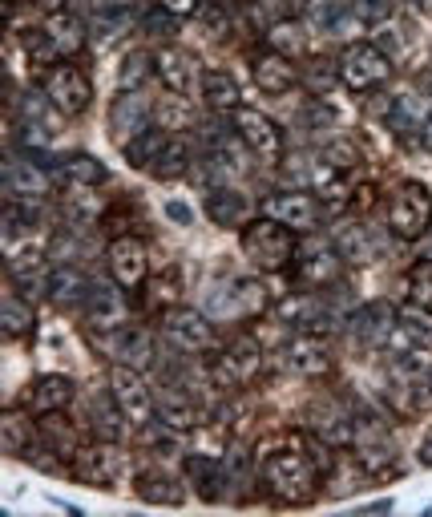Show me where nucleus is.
<instances>
[{
	"label": "nucleus",
	"instance_id": "1",
	"mask_svg": "<svg viewBox=\"0 0 432 517\" xmlns=\"http://www.w3.org/2000/svg\"><path fill=\"white\" fill-rule=\"evenodd\" d=\"M332 469L336 461L328 441L295 433L279 449L263 453L259 477H263V493H271L275 505H311L319 493V477H328Z\"/></svg>",
	"mask_w": 432,
	"mask_h": 517
},
{
	"label": "nucleus",
	"instance_id": "2",
	"mask_svg": "<svg viewBox=\"0 0 432 517\" xmlns=\"http://www.w3.org/2000/svg\"><path fill=\"white\" fill-rule=\"evenodd\" d=\"M243 255L263 271V275H279V271H291L295 263V251H299V235L267 215H255L247 227H243V239H239Z\"/></svg>",
	"mask_w": 432,
	"mask_h": 517
},
{
	"label": "nucleus",
	"instance_id": "3",
	"mask_svg": "<svg viewBox=\"0 0 432 517\" xmlns=\"http://www.w3.org/2000/svg\"><path fill=\"white\" fill-rule=\"evenodd\" d=\"M105 388H110V396L122 408V417L130 421V429H146V425L158 421V392L150 388V380L142 376V368L114 360Z\"/></svg>",
	"mask_w": 432,
	"mask_h": 517
},
{
	"label": "nucleus",
	"instance_id": "4",
	"mask_svg": "<svg viewBox=\"0 0 432 517\" xmlns=\"http://www.w3.org/2000/svg\"><path fill=\"white\" fill-rule=\"evenodd\" d=\"M41 97H45V106L61 118H81L89 114L93 106V81L81 65L73 61H57L53 69L41 73Z\"/></svg>",
	"mask_w": 432,
	"mask_h": 517
},
{
	"label": "nucleus",
	"instance_id": "5",
	"mask_svg": "<svg viewBox=\"0 0 432 517\" xmlns=\"http://www.w3.org/2000/svg\"><path fill=\"white\" fill-rule=\"evenodd\" d=\"M432 227V190L416 178H400L388 194V231L404 243H416Z\"/></svg>",
	"mask_w": 432,
	"mask_h": 517
},
{
	"label": "nucleus",
	"instance_id": "6",
	"mask_svg": "<svg viewBox=\"0 0 432 517\" xmlns=\"http://www.w3.org/2000/svg\"><path fill=\"white\" fill-rule=\"evenodd\" d=\"M336 69H340V85L348 93H376L392 81V53H384L372 41H352L336 57Z\"/></svg>",
	"mask_w": 432,
	"mask_h": 517
},
{
	"label": "nucleus",
	"instance_id": "7",
	"mask_svg": "<svg viewBox=\"0 0 432 517\" xmlns=\"http://www.w3.org/2000/svg\"><path fill=\"white\" fill-rule=\"evenodd\" d=\"M69 477L89 489H118L130 477V457L118 441H93L77 453V461L69 465Z\"/></svg>",
	"mask_w": 432,
	"mask_h": 517
},
{
	"label": "nucleus",
	"instance_id": "8",
	"mask_svg": "<svg viewBox=\"0 0 432 517\" xmlns=\"http://www.w3.org/2000/svg\"><path fill=\"white\" fill-rule=\"evenodd\" d=\"M259 215H267V219L291 227L295 235H315L319 223H323V215H328V206L319 202L315 190L295 186V190H275V194H267L263 206H259Z\"/></svg>",
	"mask_w": 432,
	"mask_h": 517
},
{
	"label": "nucleus",
	"instance_id": "9",
	"mask_svg": "<svg viewBox=\"0 0 432 517\" xmlns=\"http://www.w3.org/2000/svg\"><path fill=\"white\" fill-rule=\"evenodd\" d=\"M231 130L247 146V154L259 158L263 166H283L287 162V142H283V130H279L275 118H267V114H259L251 106H239L231 114Z\"/></svg>",
	"mask_w": 432,
	"mask_h": 517
},
{
	"label": "nucleus",
	"instance_id": "10",
	"mask_svg": "<svg viewBox=\"0 0 432 517\" xmlns=\"http://www.w3.org/2000/svg\"><path fill=\"white\" fill-rule=\"evenodd\" d=\"M0 186H5V202H25V206H41L53 194V170L37 158V154H9L5 158V174H0Z\"/></svg>",
	"mask_w": 432,
	"mask_h": 517
},
{
	"label": "nucleus",
	"instance_id": "11",
	"mask_svg": "<svg viewBox=\"0 0 432 517\" xmlns=\"http://www.w3.org/2000/svg\"><path fill=\"white\" fill-rule=\"evenodd\" d=\"M81 320L89 332H118L130 324V299L118 279H89Z\"/></svg>",
	"mask_w": 432,
	"mask_h": 517
},
{
	"label": "nucleus",
	"instance_id": "12",
	"mask_svg": "<svg viewBox=\"0 0 432 517\" xmlns=\"http://www.w3.org/2000/svg\"><path fill=\"white\" fill-rule=\"evenodd\" d=\"M162 336L186 352V356H202V352H219V332H214V324L206 320V312H194V307L178 303L170 307V312H162Z\"/></svg>",
	"mask_w": 432,
	"mask_h": 517
},
{
	"label": "nucleus",
	"instance_id": "13",
	"mask_svg": "<svg viewBox=\"0 0 432 517\" xmlns=\"http://www.w3.org/2000/svg\"><path fill=\"white\" fill-rule=\"evenodd\" d=\"M315 235H319V231H315ZM315 235H307V243H299L295 263H291V275H295L299 287L323 291V287H336V283L344 279V255H340L336 247H328V243L319 247Z\"/></svg>",
	"mask_w": 432,
	"mask_h": 517
},
{
	"label": "nucleus",
	"instance_id": "14",
	"mask_svg": "<svg viewBox=\"0 0 432 517\" xmlns=\"http://www.w3.org/2000/svg\"><path fill=\"white\" fill-rule=\"evenodd\" d=\"M303 421H307V433H311V437L328 441L332 449H344V445L356 441V421H352V412H348L332 392H328V396L319 392V396L307 404Z\"/></svg>",
	"mask_w": 432,
	"mask_h": 517
},
{
	"label": "nucleus",
	"instance_id": "15",
	"mask_svg": "<svg viewBox=\"0 0 432 517\" xmlns=\"http://www.w3.org/2000/svg\"><path fill=\"white\" fill-rule=\"evenodd\" d=\"M283 364H287V372H295L303 380H323L336 368V352L319 332H295L283 344Z\"/></svg>",
	"mask_w": 432,
	"mask_h": 517
},
{
	"label": "nucleus",
	"instance_id": "16",
	"mask_svg": "<svg viewBox=\"0 0 432 517\" xmlns=\"http://www.w3.org/2000/svg\"><path fill=\"white\" fill-rule=\"evenodd\" d=\"M105 271H110V279H118L126 291L146 287V279H150L146 243L138 235H114L110 243H105Z\"/></svg>",
	"mask_w": 432,
	"mask_h": 517
},
{
	"label": "nucleus",
	"instance_id": "17",
	"mask_svg": "<svg viewBox=\"0 0 432 517\" xmlns=\"http://www.w3.org/2000/svg\"><path fill=\"white\" fill-rule=\"evenodd\" d=\"M105 126L118 138V146H126L130 138L154 126V101L142 89H118V97L110 101V114H105Z\"/></svg>",
	"mask_w": 432,
	"mask_h": 517
},
{
	"label": "nucleus",
	"instance_id": "18",
	"mask_svg": "<svg viewBox=\"0 0 432 517\" xmlns=\"http://www.w3.org/2000/svg\"><path fill=\"white\" fill-rule=\"evenodd\" d=\"M154 392H158V421L166 429H174V433H198L206 425V412H202L198 396L186 384L162 380V388H154Z\"/></svg>",
	"mask_w": 432,
	"mask_h": 517
},
{
	"label": "nucleus",
	"instance_id": "19",
	"mask_svg": "<svg viewBox=\"0 0 432 517\" xmlns=\"http://www.w3.org/2000/svg\"><path fill=\"white\" fill-rule=\"evenodd\" d=\"M348 328H352V336H356L360 344H368V348H388V340H392L396 328H400V312H396V303H388V299H368V303H360L356 312H352Z\"/></svg>",
	"mask_w": 432,
	"mask_h": 517
},
{
	"label": "nucleus",
	"instance_id": "20",
	"mask_svg": "<svg viewBox=\"0 0 432 517\" xmlns=\"http://www.w3.org/2000/svg\"><path fill=\"white\" fill-rule=\"evenodd\" d=\"M154 73H158L162 89L182 93V97H190L194 85H202V65H198V57L186 53V49H178V45H162V49L154 53Z\"/></svg>",
	"mask_w": 432,
	"mask_h": 517
},
{
	"label": "nucleus",
	"instance_id": "21",
	"mask_svg": "<svg viewBox=\"0 0 432 517\" xmlns=\"http://www.w3.org/2000/svg\"><path fill=\"white\" fill-rule=\"evenodd\" d=\"M251 77L267 97H279V93H291L299 85V61H291L275 49H259L251 57Z\"/></svg>",
	"mask_w": 432,
	"mask_h": 517
},
{
	"label": "nucleus",
	"instance_id": "22",
	"mask_svg": "<svg viewBox=\"0 0 432 517\" xmlns=\"http://www.w3.org/2000/svg\"><path fill=\"white\" fill-rule=\"evenodd\" d=\"M73 396H77V384L65 372H45L29 384L21 404L33 412V417H45V412H65L73 404Z\"/></svg>",
	"mask_w": 432,
	"mask_h": 517
},
{
	"label": "nucleus",
	"instance_id": "23",
	"mask_svg": "<svg viewBox=\"0 0 432 517\" xmlns=\"http://www.w3.org/2000/svg\"><path fill=\"white\" fill-rule=\"evenodd\" d=\"M202 211L214 227H247L251 223V202L247 194H239L235 186H210L206 198H202Z\"/></svg>",
	"mask_w": 432,
	"mask_h": 517
},
{
	"label": "nucleus",
	"instance_id": "24",
	"mask_svg": "<svg viewBox=\"0 0 432 517\" xmlns=\"http://www.w3.org/2000/svg\"><path fill=\"white\" fill-rule=\"evenodd\" d=\"M223 307H227L231 320H259V316H267L271 307H275V299H271V291H267L263 279H235L227 287Z\"/></svg>",
	"mask_w": 432,
	"mask_h": 517
},
{
	"label": "nucleus",
	"instance_id": "25",
	"mask_svg": "<svg viewBox=\"0 0 432 517\" xmlns=\"http://www.w3.org/2000/svg\"><path fill=\"white\" fill-rule=\"evenodd\" d=\"M61 215L69 227H89V223L105 219V194H97V186H89V182H65Z\"/></svg>",
	"mask_w": 432,
	"mask_h": 517
},
{
	"label": "nucleus",
	"instance_id": "26",
	"mask_svg": "<svg viewBox=\"0 0 432 517\" xmlns=\"http://www.w3.org/2000/svg\"><path fill=\"white\" fill-rule=\"evenodd\" d=\"M198 93H202V101H206V110H214V114H235L239 106H243V89H239V81H235V73L231 69H219V65H210V69H202V85H198Z\"/></svg>",
	"mask_w": 432,
	"mask_h": 517
},
{
	"label": "nucleus",
	"instance_id": "27",
	"mask_svg": "<svg viewBox=\"0 0 432 517\" xmlns=\"http://www.w3.org/2000/svg\"><path fill=\"white\" fill-rule=\"evenodd\" d=\"M37 437H41L65 465H73L77 453L85 449V445H81V429H77L73 421H65V412H45V417H37Z\"/></svg>",
	"mask_w": 432,
	"mask_h": 517
},
{
	"label": "nucleus",
	"instance_id": "28",
	"mask_svg": "<svg viewBox=\"0 0 432 517\" xmlns=\"http://www.w3.org/2000/svg\"><path fill=\"white\" fill-rule=\"evenodd\" d=\"M85 404H89V429H93V437H97V441H122V433L130 429V421L122 417V408L114 404L110 388H105L101 396L89 392Z\"/></svg>",
	"mask_w": 432,
	"mask_h": 517
},
{
	"label": "nucleus",
	"instance_id": "29",
	"mask_svg": "<svg viewBox=\"0 0 432 517\" xmlns=\"http://www.w3.org/2000/svg\"><path fill=\"white\" fill-rule=\"evenodd\" d=\"M37 332V307L29 295L21 291H9L5 299H0V336L5 340H25Z\"/></svg>",
	"mask_w": 432,
	"mask_h": 517
},
{
	"label": "nucleus",
	"instance_id": "30",
	"mask_svg": "<svg viewBox=\"0 0 432 517\" xmlns=\"http://www.w3.org/2000/svg\"><path fill=\"white\" fill-rule=\"evenodd\" d=\"M85 291H89V279L77 267L61 263V267L49 271V303L57 307V312H81Z\"/></svg>",
	"mask_w": 432,
	"mask_h": 517
},
{
	"label": "nucleus",
	"instance_id": "31",
	"mask_svg": "<svg viewBox=\"0 0 432 517\" xmlns=\"http://www.w3.org/2000/svg\"><path fill=\"white\" fill-rule=\"evenodd\" d=\"M33 441H37L33 412H29L25 404H21V408H9L5 417H0V453H5V457H21Z\"/></svg>",
	"mask_w": 432,
	"mask_h": 517
},
{
	"label": "nucleus",
	"instance_id": "32",
	"mask_svg": "<svg viewBox=\"0 0 432 517\" xmlns=\"http://www.w3.org/2000/svg\"><path fill=\"white\" fill-rule=\"evenodd\" d=\"M41 29L53 37V45H57L61 61H73V57L85 49V41H89V33H85L81 17H77V13H65V9H53V13H49V21H45Z\"/></svg>",
	"mask_w": 432,
	"mask_h": 517
},
{
	"label": "nucleus",
	"instance_id": "33",
	"mask_svg": "<svg viewBox=\"0 0 432 517\" xmlns=\"http://www.w3.org/2000/svg\"><path fill=\"white\" fill-rule=\"evenodd\" d=\"M154 126H162L166 134H190V130H198V114L190 106V97L170 93V89L162 97H154Z\"/></svg>",
	"mask_w": 432,
	"mask_h": 517
},
{
	"label": "nucleus",
	"instance_id": "34",
	"mask_svg": "<svg viewBox=\"0 0 432 517\" xmlns=\"http://www.w3.org/2000/svg\"><path fill=\"white\" fill-rule=\"evenodd\" d=\"M352 461H356V465H360V473H364V477H372V481L400 477V457H396V449H392V445H384V441H376V445H356Z\"/></svg>",
	"mask_w": 432,
	"mask_h": 517
},
{
	"label": "nucleus",
	"instance_id": "35",
	"mask_svg": "<svg viewBox=\"0 0 432 517\" xmlns=\"http://www.w3.org/2000/svg\"><path fill=\"white\" fill-rule=\"evenodd\" d=\"M190 162H194V154H190L186 134H170L166 150L158 154V162H154L146 174H150V178H158V182H174V178H182V174L190 170Z\"/></svg>",
	"mask_w": 432,
	"mask_h": 517
},
{
	"label": "nucleus",
	"instance_id": "36",
	"mask_svg": "<svg viewBox=\"0 0 432 517\" xmlns=\"http://www.w3.org/2000/svg\"><path fill=\"white\" fill-rule=\"evenodd\" d=\"M138 497H142L146 505H182V501H186V489H182L170 473L146 469V473H138Z\"/></svg>",
	"mask_w": 432,
	"mask_h": 517
},
{
	"label": "nucleus",
	"instance_id": "37",
	"mask_svg": "<svg viewBox=\"0 0 432 517\" xmlns=\"http://www.w3.org/2000/svg\"><path fill=\"white\" fill-rule=\"evenodd\" d=\"M166 142H170V134H166L162 126H150V130H142L138 138H130V142L122 146V158H126L134 170H150V166L158 162V154L166 150Z\"/></svg>",
	"mask_w": 432,
	"mask_h": 517
},
{
	"label": "nucleus",
	"instance_id": "38",
	"mask_svg": "<svg viewBox=\"0 0 432 517\" xmlns=\"http://www.w3.org/2000/svg\"><path fill=\"white\" fill-rule=\"evenodd\" d=\"M146 303L154 307V312H170V307L182 303V267H166V275L158 279H146Z\"/></svg>",
	"mask_w": 432,
	"mask_h": 517
},
{
	"label": "nucleus",
	"instance_id": "39",
	"mask_svg": "<svg viewBox=\"0 0 432 517\" xmlns=\"http://www.w3.org/2000/svg\"><path fill=\"white\" fill-rule=\"evenodd\" d=\"M57 170H61L65 182H89V186H101L105 178H110V170H105L101 158H93V154H69V158L57 162Z\"/></svg>",
	"mask_w": 432,
	"mask_h": 517
},
{
	"label": "nucleus",
	"instance_id": "40",
	"mask_svg": "<svg viewBox=\"0 0 432 517\" xmlns=\"http://www.w3.org/2000/svg\"><path fill=\"white\" fill-rule=\"evenodd\" d=\"M263 37H267V49H275V53H283V57H291V61H303V53H307V33H303L295 21H279V25L267 29Z\"/></svg>",
	"mask_w": 432,
	"mask_h": 517
},
{
	"label": "nucleus",
	"instance_id": "41",
	"mask_svg": "<svg viewBox=\"0 0 432 517\" xmlns=\"http://www.w3.org/2000/svg\"><path fill=\"white\" fill-rule=\"evenodd\" d=\"M150 77H158V73H154V53L130 49V53L122 57V65H118V89H142Z\"/></svg>",
	"mask_w": 432,
	"mask_h": 517
},
{
	"label": "nucleus",
	"instance_id": "42",
	"mask_svg": "<svg viewBox=\"0 0 432 517\" xmlns=\"http://www.w3.org/2000/svg\"><path fill=\"white\" fill-rule=\"evenodd\" d=\"M408 299L420 312H432V259H420L408 267Z\"/></svg>",
	"mask_w": 432,
	"mask_h": 517
},
{
	"label": "nucleus",
	"instance_id": "43",
	"mask_svg": "<svg viewBox=\"0 0 432 517\" xmlns=\"http://www.w3.org/2000/svg\"><path fill=\"white\" fill-rule=\"evenodd\" d=\"M25 57H29V65H37V69H53V65L61 61V53H57V45H53V37H49L45 29H29V33H25Z\"/></svg>",
	"mask_w": 432,
	"mask_h": 517
},
{
	"label": "nucleus",
	"instance_id": "44",
	"mask_svg": "<svg viewBox=\"0 0 432 517\" xmlns=\"http://www.w3.org/2000/svg\"><path fill=\"white\" fill-rule=\"evenodd\" d=\"M319 158H323V162H332L336 170H356V166H360V150H356V142H344V138L328 142V146L319 150Z\"/></svg>",
	"mask_w": 432,
	"mask_h": 517
},
{
	"label": "nucleus",
	"instance_id": "45",
	"mask_svg": "<svg viewBox=\"0 0 432 517\" xmlns=\"http://www.w3.org/2000/svg\"><path fill=\"white\" fill-rule=\"evenodd\" d=\"M340 243H344L340 255H344L348 263H368V259H372V247H368V231H364V227H356V235H352V231L340 235Z\"/></svg>",
	"mask_w": 432,
	"mask_h": 517
},
{
	"label": "nucleus",
	"instance_id": "46",
	"mask_svg": "<svg viewBox=\"0 0 432 517\" xmlns=\"http://www.w3.org/2000/svg\"><path fill=\"white\" fill-rule=\"evenodd\" d=\"M352 13L360 21H384L392 13V0H352Z\"/></svg>",
	"mask_w": 432,
	"mask_h": 517
},
{
	"label": "nucleus",
	"instance_id": "47",
	"mask_svg": "<svg viewBox=\"0 0 432 517\" xmlns=\"http://www.w3.org/2000/svg\"><path fill=\"white\" fill-rule=\"evenodd\" d=\"M154 5H158L162 13H170L174 21H182V17H198L206 0H154Z\"/></svg>",
	"mask_w": 432,
	"mask_h": 517
},
{
	"label": "nucleus",
	"instance_id": "48",
	"mask_svg": "<svg viewBox=\"0 0 432 517\" xmlns=\"http://www.w3.org/2000/svg\"><path fill=\"white\" fill-rule=\"evenodd\" d=\"M146 29H150V37H170L174 17H170V13H162V9L154 5V9H150V17H146Z\"/></svg>",
	"mask_w": 432,
	"mask_h": 517
},
{
	"label": "nucleus",
	"instance_id": "49",
	"mask_svg": "<svg viewBox=\"0 0 432 517\" xmlns=\"http://www.w3.org/2000/svg\"><path fill=\"white\" fill-rule=\"evenodd\" d=\"M162 211H166V219H174L178 227H194V211H190V206H186V202H178V198H170V202L162 206Z\"/></svg>",
	"mask_w": 432,
	"mask_h": 517
},
{
	"label": "nucleus",
	"instance_id": "50",
	"mask_svg": "<svg viewBox=\"0 0 432 517\" xmlns=\"http://www.w3.org/2000/svg\"><path fill=\"white\" fill-rule=\"evenodd\" d=\"M416 142H420L424 154H432V110L424 114V122H420V130H416Z\"/></svg>",
	"mask_w": 432,
	"mask_h": 517
},
{
	"label": "nucleus",
	"instance_id": "51",
	"mask_svg": "<svg viewBox=\"0 0 432 517\" xmlns=\"http://www.w3.org/2000/svg\"><path fill=\"white\" fill-rule=\"evenodd\" d=\"M416 247H420V259H432V227H428V231L416 239Z\"/></svg>",
	"mask_w": 432,
	"mask_h": 517
},
{
	"label": "nucleus",
	"instance_id": "52",
	"mask_svg": "<svg viewBox=\"0 0 432 517\" xmlns=\"http://www.w3.org/2000/svg\"><path fill=\"white\" fill-rule=\"evenodd\" d=\"M420 465H424V469H432V433L420 441Z\"/></svg>",
	"mask_w": 432,
	"mask_h": 517
},
{
	"label": "nucleus",
	"instance_id": "53",
	"mask_svg": "<svg viewBox=\"0 0 432 517\" xmlns=\"http://www.w3.org/2000/svg\"><path fill=\"white\" fill-rule=\"evenodd\" d=\"M368 509H372V513H392V497H384V501H372Z\"/></svg>",
	"mask_w": 432,
	"mask_h": 517
},
{
	"label": "nucleus",
	"instance_id": "54",
	"mask_svg": "<svg viewBox=\"0 0 432 517\" xmlns=\"http://www.w3.org/2000/svg\"><path fill=\"white\" fill-rule=\"evenodd\" d=\"M33 5H41V0H9V9H33Z\"/></svg>",
	"mask_w": 432,
	"mask_h": 517
}]
</instances>
